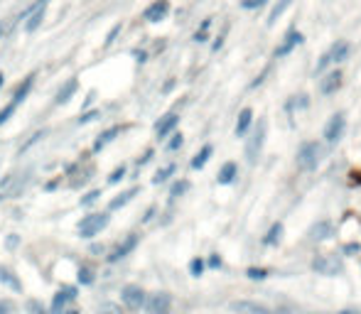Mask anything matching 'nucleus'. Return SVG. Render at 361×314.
<instances>
[{"mask_svg": "<svg viewBox=\"0 0 361 314\" xmlns=\"http://www.w3.org/2000/svg\"><path fill=\"white\" fill-rule=\"evenodd\" d=\"M319 162V143L310 140V143H302L300 150H297V167L305 169V172H312Z\"/></svg>", "mask_w": 361, "mask_h": 314, "instance_id": "2", "label": "nucleus"}, {"mask_svg": "<svg viewBox=\"0 0 361 314\" xmlns=\"http://www.w3.org/2000/svg\"><path fill=\"white\" fill-rule=\"evenodd\" d=\"M121 30H123V25H121V23H118V25H113V30L108 32V37H106V47H111L113 42H116V37L121 34Z\"/></svg>", "mask_w": 361, "mask_h": 314, "instance_id": "42", "label": "nucleus"}, {"mask_svg": "<svg viewBox=\"0 0 361 314\" xmlns=\"http://www.w3.org/2000/svg\"><path fill=\"white\" fill-rule=\"evenodd\" d=\"M182 143H184V138H182V133H172V140L167 143V150L169 152H175V150H180Z\"/></svg>", "mask_w": 361, "mask_h": 314, "instance_id": "39", "label": "nucleus"}, {"mask_svg": "<svg viewBox=\"0 0 361 314\" xmlns=\"http://www.w3.org/2000/svg\"><path fill=\"white\" fill-rule=\"evenodd\" d=\"M111 224V216L108 213H89V216H84L77 226V233L81 238H93V235H99L106 228V226Z\"/></svg>", "mask_w": 361, "mask_h": 314, "instance_id": "1", "label": "nucleus"}, {"mask_svg": "<svg viewBox=\"0 0 361 314\" xmlns=\"http://www.w3.org/2000/svg\"><path fill=\"white\" fill-rule=\"evenodd\" d=\"M47 3H49V0H34L32 5H30V8H27V10L25 12H20V20H25V17H30V15H32L34 10H40V8H45Z\"/></svg>", "mask_w": 361, "mask_h": 314, "instance_id": "38", "label": "nucleus"}, {"mask_svg": "<svg viewBox=\"0 0 361 314\" xmlns=\"http://www.w3.org/2000/svg\"><path fill=\"white\" fill-rule=\"evenodd\" d=\"M15 111H17V103H12V101H10L8 106H5V108H3V111H0V125L8 123V121H10V115H12Z\"/></svg>", "mask_w": 361, "mask_h": 314, "instance_id": "35", "label": "nucleus"}, {"mask_svg": "<svg viewBox=\"0 0 361 314\" xmlns=\"http://www.w3.org/2000/svg\"><path fill=\"white\" fill-rule=\"evenodd\" d=\"M194 42H206V30H197L194 32Z\"/></svg>", "mask_w": 361, "mask_h": 314, "instance_id": "47", "label": "nucleus"}, {"mask_svg": "<svg viewBox=\"0 0 361 314\" xmlns=\"http://www.w3.org/2000/svg\"><path fill=\"white\" fill-rule=\"evenodd\" d=\"M204 260L202 258H194L192 263H189V272H192V278H202V272H204Z\"/></svg>", "mask_w": 361, "mask_h": 314, "instance_id": "31", "label": "nucleus"}, {"mask_svg": "<svg viewBox=\"0 0 361 314\" xmlns=\"http://www.w3.org/2000/svg\"><path fill=\"white\" fill-rule=\"evenodd\" d=\"M99 115H101L99 111H86V113H81L79 123H81V125H84V123H91V121H93V118H99Z\"/></svg>", "mask_w": 361, "mask_h": 314, "instance_id": "43", "label": "nucleus"}, {"mask_svg": "<svg viewBox=\"0 0 361 314\" xmlns=\"http://www.w3.org/2000/svg\"><path fill=\"white\" fill-rule=\"evenodd\" d=\"M212 152H214V147L212 145H204L197 155H194V160H192V169H202L206 162H209V157H212Z\"/></svg>", "mask_w": 361, "mask_h": 314, "instance_id": "25", "label": "nucleus"}, {"mask_svg": "<svg viewBox=\"0 0 361 314\" xmlns=\"http://www.w3.org/2000/svg\"><path fill=\"white\" fill-rule=\"evenodd\" d=\"M77 282H79L81 287H89V285H93V282H96V275H93V270H91L89 265H81L79 272H77Z\"/></svg>", "mask_w": 361, "mask_h": 314, "instance_id": "26", "label": "nucleus"}, {"mask_svg": "<svg viewBox=\"0 0 361 314\" xmlns=\"http://www.w3.org/2000/svg\"><path fill=\"white\" fill-rule=\"evenodd\" d=\"M0 314H12V304L10 302H0Z\"/></svg>", "mask_w": 361, "mask_h": 314, "instance_id": "48", "label": "nucleus"}, {"mask_svg": "<svg viewBox=\"0 0 361 314\" xmlns=\"http://www.w3.org/2000/svg\"><path fill=\"white\" fill-rule=\"evenodd\" d=\"M45 10H47V5H45V8H40V10H34V12H32V17H30V20L25 23V32H30V34H32L34 30H37V27L42 25V20H45Z\"/></svg>", "mask_w": 361, "mask_h": 314, "instance_id": "27", "label": "nucleus"}, {"mask_svg": "<svg viewBox=\"0 0 361 314\" xmlns=\"http://www.w3.org/2000/svg\"><path fill=\"white\" fill-rule=\"evenodd\" d=\"M91 253H103V246H99V243H93V246H91Z\"/></svg>", "mask_w": 361, "mask_h": 314, "instance_id": "52", "label": "nucleus"}, {"mask_svg": "<svg viewBox=\"0 0 361 314\" xmlns=\"http://www.w3.org/2000/svg\"><path fill=\"white\" fill-rule=\"evenodd\" d=\"M32 86H34V74H30V76H27V78L23 81V84L17 86L15 96H12V103H17V106H20V103H23L25 99H27V93H30V89H32Z\"/></svg>", "mask_w": 361, "mask_h": 314, "instance_id": "21", "label": "nucleus"}, {"mask_svg": "<svg viewBox=\"0 0 361 314\" xmlns=\"http://www.w3.org/2000/svg\"><path fill=\"white\" fill-rule=\"evenodd\" d=\"M169 12V3L167 0H155L145 12H143V17H145L147 23H160V20H165V15Z\"/></svg>", "mask_w": 361, "mask_h": 314, "instance_id": "11", "label": "nucleus"}, {"mask_svg": "<svg viewBox=\"0 0 361 314\" xmlns=\"http://www.w3.org/2000/svg\"><path fill=\"white\" fill-rule=\"evenodd\" d=\"M145 300H147V295L140 285H123V290H121V302H123L130 312L143 309V307H145Z\"/></svg>", "mask_w": 361, "mask_h": 314, "instance_id": "4", "label": "nucleus"}, {"mask_svg": "<svg viewBox=\"0 0 361 314\" xmlns=\"http://www.w3.org/2000/svg\"><path fill=\"white\" fill-rule=\"evenodd\" d=\"M356 250H359V246H356V243H354V246H347V248H344V253H356Z\"/></svg>", "mask_w": 361, "mask_h": 314, "instance_id": "53", "label": "nucleus"}, {"mask_svg": "<svg viewBox=\"0 0 361 314\" xmlns=\"http://www.w3.org/2000/svg\"><path fill=\"white\" fill-rule=\"evenodd\" d=\"M231 309L238 312V314H271L268 307L256 304V302H234V304H231Z\"/></svg>", "mask_w": 361, "mask_h": 314, "instance_id": "17", "label": "nucleus"}, {"mask_svg": "<svg viewBox=\"0 0 361 314\" xmlns=\"http://www.w3.org/2000/svg\"><path fill=\"white\" fill-rule=\"evenodd\" d=\"M45 135H47V130H37V133H34L32 138H30V140H27V143H25V145L20 147V155H23V152H27V150H30V147L34 145V143H40V140H42Z\"/></svg>", "mask_w": 361, "mask_h": 314, "instance_id": "33", "label": "nucleus"}, {"mask_svg": "<svg viewBox=\"0 0 361 314\" xmlns=\"http://www.w3.org/2000/svg\"><path fill=\"white\" fill-rule=\"evenodd\" d=\"M147 314H169L172 309V297L167 292H155V295H147L145 307H143Z\"/></svg>", "mask_w": 361, "mask_h": 314, "instance_id": "5", "label": "nucleus"}, {"mask_svg": "<svg viewBox=\"0 0 361 314\" xmlns=\"http://www.w3.org/2000/svg\"><path fill=\"white\" fill-rule=\"evenodd\" d=\"M341 84H344V74H341V71H329L327 76L322 78L319 89H322V93H325V96H332L334 91L341 89Z\"/></svg>", "mask_w": 361, "mask_h": 314, "instance_id": "13", "label": "nucleus"}, {"mask_svg": "<svg viewBox=\"0 0 361 314\" xmlns=\"http://www.w3.org/2000/svg\"><path fill=\"white\" fill-rule=\"evenodd\" d=\"M329 64H332V47H329L327 52H325V54L319 56V62H317V69H315V71H317V74H319V71H325V69H327Z\"/></svg>", "mask_w": 361, "mask_h": 314, "instance_id": "32", "label": "nucleus"}, {"mask_svg": "<svg viewBox=\"0 0 361 314\" xmlns=\"http://www.w3.org/2000/svg\"><path fill=\"white\" fill-rule=\"evenodd\" d=\"M138 191H140V189H138V187H133V189H128V191H123V194H118L116 199H111L108 209H111V211H118V209H123L125 204H128L130 199H133V197H136Z\"/></svg>", "mask_w": 361, "mask_h": 314, "instance_id": "22", "label": "nucleus"}, {"mask_svg": "<svg viewBox=\"0 0 361 314\" xmlns=\"http://www.w3.org/2000/svg\"><path fill=\"white\" fill-rule=\"evenodd\" d=\"M0 285L3 287H8V290H12V292H23V282H20V278L12 272L10 268H5V265H0Z\"/></svg>", "mask_w": 361, "mask_h": 314, "instance_id": "14", "label": "nucleus"}, {"mask_svg": "<svg viewBox=\"0 0 361 314\" xmlns=\"http://www.w3.org/2000/svg\"><path fill=\"white\" fill-rule=\"evenodd\" d=\"M263 138H265V121H260V123L256 125V130L251 133L249 143H246V160H249V162H256V160H258V152H260V147H263Z\"/></svg>", "mask_w": 361, "mask_h": 314, "instance_id": "6", "label": "nucleus"}, {"mask_svg": "<svg viewBox=\"0 0 361 314\" xmlns=\"http://www.w3.org/2000/svg\"><path fill=\"white\" fill-rule=\"evenodd\" d=\"M125 177V165H121V167H116L111 172V177H108V184H118V182Z\"/></svg>", "mask_w": 361, "mask_h": 314, "instance_id": "40", "label": "nucleus"}, {"mask_svg": "<svg viewBox=\"0 0 361 314\" xmlns=\"http://www.w3.org/2000/svg\"><path fill=\"white\" fill-rule=\"evenodd\" d=\"M312 270L319 275H339L341 272V260L337 256H319L312 263Z\"/></svg>", "mask_w": 361, "mask_h": 314, "instance_id": "8", "label": "nucleus"}, {"mask_svg": "<svg viewBox=\"0 0 361 314\" xmlns=\"http://www.w3.org/2000/svg\"><path fill=\"white\" fill-rule=\"evenodd\" d=\"M118 133H121V128H118V125H113V128H108V130H103V133L99 135V140L93 143V152H101L103 147L108 145V143H111V140H113V138H116Z\"/></svg>", "mask_w": 361, "mask_h": 314, "instance_id": "20", "label": "nucleus"}, {"mask_svg": "<svg viewBox=\"0 0 361 314\" xmlns=\"http://www.w3.org/2000/svg\"><path fill=\"white\" fill-rule=\"evenodd\" d=\"M138 243H140V235H138V233H130L128 238H123L118 246L113 248V253L108 256V263H121L123 258H128V256L136 250Z\"/></svg>", "mask_w": 361, "mask_h": 314, "instance_id": "7", "label": "nucleus"}, {"mask_svg": "<svg viewBox=\"0 0 361 314\" xmlns=\"http://www.w3.org/2000/svg\"><path fill=\"white\" fill-rule=\"evenodd\" d=\"M251 121H253V111L251 108H243V111L238 113V121H236V138H241V135H246L249 133V128H251Z\"/></svg>", "mask_w": 361, "mask_h": 314, "instance_id": "19", "label": "nucleus"}, {"mask_svg": "<svg viewBox=\"0 0 361 314\" xmlns=\"http://www.w3.org/2000/svg\"><path fill=\"white\" fill-rule=\"evenodd\" d=\"M334 314H361V312H356V309H341V312H334Z\"/></svg>", "mask_w": 361, "mask_h": 314, "instance_id": "54", "label": "nucleus"}, {"mask_svg": "<svg viewBox=\"0 0 361 314\" xmlns=\"http://www.w3.org/2000/svg\"><path fill=\"white\" fill-rule=\"evenodd\" d=\"M302 32H297V30H290V32L285 34V42H282L278 49H275V59H280V56H285V54H290L295 47L297 45H302Z\"/></svg>", "mask_w": 361, "mask_h": 314, "instance_id": "10", "label": "nucleus"}, {"mask_svg": "<svg viewBox=\"0 0 361 314\" xmlns=\"http://www.w3.org/2000/svg\"><path fill=\"white\" fill-rule=\"evenodd\" d=\"M204 265H206V268H212V270L221 268V258H219V256H212V258H209V260H206V263H204Z\"/></svg>", "mask_w": 361, "mask_h": 314, "instance_id": "44", "label": "nucleus"}, {"mask_svg": "<svg viewBox=\"0 0 361 314\" xmlns=\"http://www.w3.org/2000/svg\"><path fill=\"white\" fill-rule=\"evenodd\" d=\"M99 197H101V191L99 189H93V191H89V194H86V197H84V199H81V206H91V204H96L99 202Z\"/></svg>", "mask_w": 361, "mask_h": 314, "instance_id": "41", "label": "nucleus"}, {"mask_svg": "<svg viewBox=\"0 0 361 314\" xmlns=\"http://www.w3.org/2000/svg\"><path fill=\"white\" fill-rule=\"evenodd\" d=\"M189 189V182H177V184H172V189H169V197L172 199H177V197H182L184 191Z\"/></svg>", "mask_w": 361, "mask_h": 314, "instance_id": "34", "label": "nucleus"}, {"mask_svg": "<svg viewBox=\"0 0 361 314\" xmlns=\"http://www.w3.org/2000/svg\"><path fill=\"white\" fill-rule=\"evenodd\" d=\"M62 314H81V312H79V309H64Z\"/></svg>", "mask_w": 361, "mask_h": 314, "instance_id": "55", "label": "nucleus"}, {"mask_svg": "<svg viewBox=\"0 0 361 314\" xmlns=\"http://www.w3.org/2000/svg\"><path fill=\"white\" fill-rule=\"evenodd\" d=\"M3 84H5V76H3V71H0V86H3Z\"/></svg>", "mask_w": 361, "mask_h": 314, "instance_id": "57", "label": "nucleus"}, {"mask_svg": "<svg viewBox=\"0 0 361 314\" xmlns=\"http://www.w3.org/2000/svg\"><path fill=\"white\" fill-rule=\"evenodd\" d=\"M25 307H27V312H30V314H52L45 307V304L40 302V300H27V302H25Z\"/></svg>", "mask_w": 361, "mask_h": 314, "instance_id": "30", "label": "nucleus"}, {"mask_svg": "<svg viewBox=\"0 0 361 314\" xmlns=\"http://www.w3.org/2000/svg\"><path fill=\"white\" fill-rule=\"evenodd\" d=\"M153 213H155V206H150V209H147L145 216H143V221H150V219H153Z\"/></svg>", "mask_w": 361, "mask_h": 314, "instance_id": "50", "label": "nucleus"}, {"mask_svg": "<svg viewBox=\"0 0 361 314\" xmlns=\"http://www.w3.org/2000/svg\"><path fill=\"white\" fill-rule=\"evenodd\" d=\"M93 99H96V91H91L89 99H86V103H84V106H91V103H93Z\"/></svg>", "mask_w": 361, "mask_h": 314, "instance_id": "51", "label": "nucleus"}, {"mask_svg": "<svg viewBox=\"0 0 361 314\" xmlns=\"http://www.w3.org/2000/svg\"><path fill=\"white\" fill-rule=\"evenodd\" d=\"M280 235H282V224H273L265 235H263V246H278L280 243Z\"/></svg>", "mask_w": 361, "mask_h": 314, "instance_id": "23", "label": "nucleus"}, {"mask_svg": "<svg viewBox=\"0 0 361 314\" xmlns=\"http://www.w3.org/2000/svg\"><path fill=\"white\" fill-rule=\"evenodd\" d=\"M349 42H334L332 45V64H339V62H344L347 54H349Z\"/></svg>", "mask_w": 361, "mask_h": 314, "instance_id": "24", "label": "nucleus"}, {"mask_svg": "<svg viewBox=\"0 0 361 314\" xmlns=\"http://www.w3.org/2000/svg\"><path fill=\"white\" fill-rule=\"evenodd\" d=\"M77 89H79V81H77V78H69L67 84L56 91L54 103H56V106H64V103H69V101H71V96L77 93Z\"/></svg>", "mask_w": 361, "mask_h": 314, "instance_id": "16", "label": "nucleus"}, {"mask_svg": "<svg viewBox=\"0 0 361 314\" xmlns=\"http://www.w3.org/2000/svg\"><path fill=\"white\" fill-rule=\"evenodd\" d=\"M3 32H5V23H0V37H3Z\"/></svg>", "mask_w": 361, "mask_h": 314, "instance_id": "56", "label": "nucleus"}, {"mask_svg": "<svg viewBox=\"0 0 361 314\" xmlns=\"http://www.w3.org/2000/svg\"><path fill=\"white\" fill-rule=\"evenodd\" d=\"M332 231H334V224H332V221H327V219H322V221H317V224L310 228V241L319 243V241L329 238V235H332Z\"/></svg>", "mask_w": 361, "mask_h": 314, "instance_id": "15", "label": "nucleus"}, {"mask_svg": "<svg viewBox=\"0 0 361 314\" xmlns=\"http://www.w3.org/2000/svg\"><path fill=\"white\" fill-rule=\"evenodd\" d=\"M236 162H224L221 165V169H219V174H216V182L219 184H234V180H236Z\"/></svg>", "mask_w": 361, "mask_h": 314, "instance_id": "18", "label": "nucleus"}, {"mask_svg": "<svg viewBox=\"0 0 361 314\" xmlns=\"http://www.w3.org/2000/svg\"><path fill=\"white\" fill-rule=\"evenodd\" d=\"M344 125H347V121H344V113H334V115L327 121V125H325V140H327L329 145H334L339 138H341V133H344Z\"/></svg>", "mask_w": 361, "mask_h": 314, "instance_id": "9", "label": "nucleus"}, {"mask_svg": "<svg viewBox=\"0 0 361 314\" xmlns=\"http://www.w3.org/2000/svg\"><path fill=\"white\" fill-rule=\"evenodd\" d=\"M221 45H224V34H221V37H216V42H214V52H219V49H221Z\"/></svg>", "mask_w": 361, "mask_h": 314, "instance_id": "49", "label": "nucleus"}, {"mask_svg": "<svg viewBox=\"0 0 361 314\" xmlns=\"http://www.w3.org/2000/svg\"><path fill=\"white\" fill-rule=\"evenodd\" d=\"M268 3H271V0H243L241 8H243V10H258V8L268 5Z\"/></svg>", "mask_w": 361, "mask_h": 314, "instance_id": "37", "label": "nucleus"}, {"mask_svg": "<svg viewBox=\"0 0 361 314\" xmlns=\"http://www.w3.org/2000/svg\"><path fill=\"white\" fill-rule=\"evenodd\" d=\"M290 3H293V0H278V3L273 5L271 15H268V25H273V23H275V20L280 17L282 12H285V10H288V8H290Z\"/></svg>", "mask_w": 361, "mask_h": 314, "instance_id": "28", "label": "nucleus"}, {"mask_svg": "<svg viewBox=\"0 0 361 314\" xmlns=\"http://www.w3.org/2000/svg\"><path fill=\"white\" fill-rule=\"evenodd\" d=\"M99 314H121V309L116 304H106L103 309H99Z\"/></svg>", "mask_w": 361, "mask_h": 314, "instance_id": "45", "label": "nucleus"}, {"mask_svg": "<svg viewBox=\"0 0 361 314\" xmlns=\"http://www.w3.org/2000/svg\"><path fill=\"white\" fill-rule=\"evenodd\" d=\"M77 297H79V287H77V285H62V287L56 290L54 300H52L49 312H52V314H62L64 309H69V304L74 302Z\"/></svg>", "mask_w": 361, "mask_h": 314, "instance_id": "3", "label": "nucleus"}, {"mask_svg": "<svg viewBox=\"0 0 361 314\" xmlns=\"http://www.w3.org/2000/svg\"><path fill=\"white\" fill-rule=\"evenodd\" d=\"M175 169H177V165H165L162 169H158V174L153 177V184H162V182H167L172 174H175Z\"/></svg>", "mask_w": 361, "mask_h": 314, "instance_id": "29", "label": "nucleus"}, {"mask_svg": "<svg viewBox=\"0 0 361 314\" xmlns=\"http://www.w3.org/2000/svg\"><path fill=\"white\" fill-rule=\"evenodd\" d=\"M180 123V115L177 113H167L158 125H155V135H158V140H165L169 133H175V128Z\"/></svg>", "mask_w": 361, "mask_h": 314, "instance_id": "12", "label": "nucleus"}, {"mask_svg": "<svg viewBox=\"0 0 361 314\" xmlns=\"http://www.w3.org/2000/svg\"><path fill=\"white\" fill-rule=\"evenodd\" d=\"M265 76H268V69H263V71H260V76L256 78V81H253V84H251V89H258L260 84H263V81H265Z\"/></svg>", "mask_w": 361, "mask_h": 314, "instance_id": "46", "label": "nucleus"}, {"mask_svg": "<svg viewBox=\"0 0 361 314\" xmlns=\"http://www.w3.org/2000/svg\"><path fill=\"white\" fill-rule=\"evenodd\" d=\"M246 275H249L251 280H265V278H268V270L265 268H249Z\"/></svg>", "mask_w": 361, "mask_h": 314, "instance_id": "36", "label": "nucleus"}]
</instances>
